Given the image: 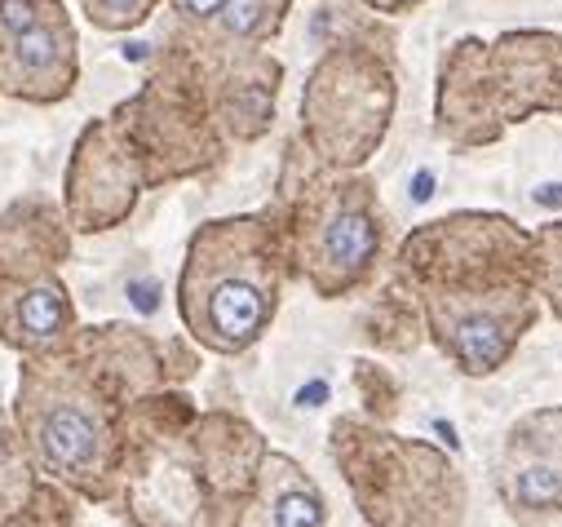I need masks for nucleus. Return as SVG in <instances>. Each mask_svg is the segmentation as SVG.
<instances>
[{"mask_svg": "<svg viewBox=\"0 0 562 527\" xmlns=\"http://www.w3.org/2000/svg\"><path fill=\"white\" fill-rule=\"evenodd\" d=\"M217 19H222V27L231 36L248 41V36H261L266 27H274L279 14H270V0H222V14Z\"/></svg>", "mask_w": 562, "mask_h": 527, "instance_id": "13", "label": "nucleus"}, {"mask_svg": "<svg viewBox=\"0 0 562 527\" xmlns=\"http://www.w3.org/2000/svg\"><path fill=\"white\" fill-rule=\"evenodd\" d=\"M562 36L522 32L501 36L492 49L483 41H461L452 63H443V93H439V134L474 147L492 143L505 124L527 120L536 106L562 111Z\"/></svg>", "mask_w": 562, "mask_h": 527, "instance_id": "2", "label": "nucleus"}, {"mask_svg": "<svg viewBox=\"0 0 562 527\" xmlns=\"http://www.w3.org/2000/svg\"><path fill=\"white\" fill-rule=\"evenodd\" d=\"M536 280H540V293L549 298L553 315L562 319V222H549L536 235Z\"/></svg>", "mask_w": 562, "mask_h": 527, "instance_id": "12", "label": "nucleus"}, {"mask_svg": "<svg viewBox=\"0 0 562 527\" xmlns=\"http://www.w3.org/2000/svg\"><path fill=\"white\" fill-rule=\"evenodd\" d=\"M14 41V76H19V89L27 93H41V85H49V93H63L67 89V76H71V41L63 32V23H32L27 32L10 36Z\"/></svg>", "mask_w": 562, "mask_h": 527, "instance_id": "10", "label": "nucleus"}, {"mask_svg": "<svg viewBox=\"0 0 562 527\" xmlns=\"http://www.w3.org/2000/svg\"><path fill=\"white\" fill-rule=\"evenodd\" d=\"M279 311L274 235L252 222H217L195 235L182 276V319L217 355L248 350Z\"/></svg>", "mask_w": 562, "mask_h": 527, "instance_id": "1", "label": "nucleus"}, {"mask_svg": "<svg viewBox=\"0 0 562 527\" xmlns=\"http://www.w3.org/2000/svg\"><path fill=\"white\" fill-rule=\"evenodd\" d=\"M178 5H182L191 19H217V14H222V0H178Z\"/></svg>", "mask_w": 562, "mask_h": 527, "instance_id": "16", "label": "nucleus"}, {"mask_svg": "<svg viewBox=\"0 0 562 527\" xmlns=\"http://www.w3.org/2000/svg\"><path fill=\"white\" fill-rule=\"evenodd\" d=\"M36 19H41V14H36L32 0H0V23H5V32H10V36L27 32Z\"/></svg>", "mask_w": 562, "mask_h": 527, "instance_id": "15", "label": "nucleus"}, {"mask_svg": "<svg viewBox=\"0 0 562 527\" xmlns=\"http://www.w3.org/2000/svg\"><path fill=\"white\" fill-rule=\"evenodd\" d=\"M426 315L439 350L465 377H492L536 319L527 284L479 293H426Z\"/></svg>", "mask_w": 562, "mask_h": 527, "instance_id": "6", "label": "nucleus"}, {"mask_svg": "<svg viewBox=\"0 0 562 527\" xmlns=\"http://www.w3.org/2000/svg\"><path fill=\"white\" fill-rule=\"evenodd\" d=\"M23 417H27L36 452L45 457V466L54 474H63L80 487L98 483V474L106 470V452H111V430H106L98 400H89L71 381H36L32 377Z\"/></svg>", "mask_w": 562, "mask_h": 527, "instance_id": "7", "label": "nucleus"}, {"mask_svg": "<svg viewBox=\"0 0 562 527\" xmlns=\"http://www.w3.org/2000/svg\"><path fill=\"white\" fill-rule=\"evenodd\" d=\"M85 10H89V19L98 27L120 32V27H137V23H143L156 10V0H85Z\"/></svg>", "mask_w": 562, "mask_h": 527, "instance_id": "14", "label": "nucleus"}, {"mask_svg": "<svg viewBox=\"0 0 562 527\" xmlns=\"http://www.w3.org/2000/svg\"><path fill=\"white\" fill-rule=\"evenodd\" d=\"M501 496L505 509L527 527L562 514V408L527 413L509 430L501 461Z\"/></svg>", "mask_w": 562, "mask_h": 527, "instance_id": "8", "label": "nucleus"}, {"mask_svg": "<svg viewBox=\"0 0 562 527\" xmlns=\"http://www.w3.org/2000/svg\"><path fill=\"white\" fill-rule=\"evenodd\" d=\"M328 501L319 483L293 461L270 452L257 470V496L244 514V527H324Z\"/></svg>", "mask_w": 562, "mask_h": 527, "instance_id": "9", "label": "nucleus"}, {"mask_svg": "<svg viewBox=\"0 0 562 527\" xmlns=\"http://www.w3.org/2000/svg\"><path fill=\"white\" fill-rule=\"evenodd\" d=\"M381 253V217L368 182H324L297 222V267L319 298H341L368 280Z\"/></svg>", "mask_w": 562, "mask_h": 527, "instance_id": "5", "label": "nucleus"}, {"mask_svg": "<svg viewBox=\"0 0 562 527\" xmlns=\"http://www.w3.org/2000/svg\"><path fill=\"white\" fill-rule=\"evenodd\" d=\"M363 5H372V10H381V14H403L407 5H416V0H363Z\"/></svg>", "mask_w": 562, "mask_h": 527, "instance_id": "17", "label": "nucleus"}, {"mask_svg": "<svg viewBox=\"0 0 562 527\" xmlns=\"http://www.w3.org/2000/svg\"><path fill=\"white\" fill-rule=\"evenodd\" d=\"M333 457L368 527H461L465 483L439 448L363 422H337Z\"/></svg>", "mask_w": 562, "mask_h": 527, "instance_id": "3", "label": "nucleus"}, {"mask_svg": "<svg viewBox=\"0 0 562 527\" xmlns=\"http://www.w3.org/2000/svg\"><path fill=\"white\" fill-rule=\"evenodd\" d=\"M390 106H394L390 67L372 49L346 45L315 67L302 93V134L324 165L355 169L381 147Z\"/></svg>", "mask_w": 562, "mask_h": 527, "instance_id": "4", "label": "nucleus"}, {"mask_svg": "<svg viewBox=\"0 0 562 527\" xmlns=\"http://www.w3.org/2000/svg\"><path fill=\"white\" fill-rule=\"evenodd\" d=\"M10 324H14V337H19V341H32V346H45V341L63 337L67 324H71V306H67L63 284L41 280V284L23 289V293L14 298Z\"/></svg>", "mask_w": 562, "mask_h": 527, "instance_id": "11", "label": "nucleus"}]
</instances>
